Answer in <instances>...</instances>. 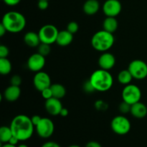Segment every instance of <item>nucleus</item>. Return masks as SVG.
Here are the masks:
<instances>
[{"label": "nucleus", "instance_id": "obj_1", "mask_svg": "<svg viewBox=\"0 0 147 147\" xmlns=\"http://www.w3.org/2000/svg\"><path fill=\"white\" fill-rule=\"evenodd\" d=\"M9 126L13 136L17 137L20 142L30 139L32 136L34 129L31 118L23 114L16 116L11 121Z\"/></svg>", "mask_w": 147, "mask_h": 147}, {"label": "nucleus", "instance_id": "obj_2", "mask_svg": "<svg viewBox=\"0 0 147 147\" xmlns=\"http://www.w3.org/2000/svg\"><path fill=\"white\" fill-rule=\"evenodd\" d=\"M89 80L96 91L106 92L111 88L113 83V78L109 70L98 69L93 72Z\"/></svg>", "mask_w": 147, "mask_h": 147}, {"label": "nucleus", "instance_id": "obj_3", "mask_svg": "<svg viewBox=\"0 0 147 147\" xmlns=\"http://www.w3.org/2000/svg\"><path fill=\"white\" fill-rule=\"evenodd\" d=\"M1 24L9 32L18 33L25 27L26 19L22 14L18 11H9L3 16Z\"/></svg>", "mask_w": 147, "mask_h": 147}, {"label": "nucleus", "instance_id": "obj_4", "mask_svg": "<svg viewBox=\"0 0 147 147\" xmlns=\"http://www.w3.org/2000/svg\"><path fill=\"white\" fill-rule=\"evenodd\" d=\"M115 37L113 33L102 30L95 33L91 38V45L96 50L99 52H107L113 47Z\"/></svg>", "mask_w": 147, "mask_h": 147}, {"label": "nucleus", "instance_id": "obj_5", "mask_svg": "<svg viewBox=\"0 0 147 147\" xmlns=\"http://www.w3.org/2000/svg\"><path fill=\"white\" fill-rule=\"evenodd\" d=\"M111 127L112 131L118 135H126L130 131L131 122L126 116H116L112 119L111 123Z\"/></svg>", "mask_w": 147, "mask_h": 147}, {"label": "nucleus", "instance_id": "obj_6", "mask_svg": "<svg viewBox=\"0 0 147 147\" xmlns=\"http://www.w3.org/2000/svg\"><path fill=\"white\" fill-rule=\"evenodd\" d=\"M58 33L57 28L53 24H45L42 26L38 32L41 42L49 45L56 42Z\"/></svg>", "mask_w": 147, "mask_h": 147}, {"label": "nucleus", "instance_id": "obj_7", "mask_svg": "<svg viewBox=\"0 0 147 147\" xmlns=\"http://www.w3.org/2000/svg\"><path fill=\"white\" fill-rule=\"evenodd\" d=\"M122 99L123 101L133 105L139 102L142 98V91L137 86L129 84L125 86L122 90Z\"/></svg>", "mask_w": 147, "mask_h": 147}, {"label": "nucleus", "instance_id": "obj_8", "mask_svg": "<svg viewBox=\"0 0 147 147\" xmlns=\"http://www.w3.org/2000/svg\"><path fill=\"white\" fill-rule=\"evenodd\" d=\"M128 70L136 80H143L147 77V64L142 60H134L131 62Z\"/></svg>", "mask_w": 147, "mask_h": 147}, {"label": "nucleus", "instance_id": "obj_9", "mask_svg": "<svg viewBox=\"0 0 147 147\" xmlns=\"http://www.w3.org/2000/svg\"><path fill=\"white\" fill-rule=\"evenodd\" d=\"M35 130L40 137L48 139L54 133V123L48 118H42L38 124L35 126Z\"/></svg>", "mask_w": 147, "mask_h": 147}, {"label": "nucleus", "instance_id": "obj_10", "mask_svg": "<svg viewBox=\"0 0 147 147\" xmlns=\"http://www.w3.org/2000/svg\"><path fill=\"white\" fill-rule=\"evenodd\" d=\"M45 57L40 55V53H34L30 56L27 62V67L32 72L42 71L45 65Z\"/></svg>", "mask_w": 147, "mask_h": 147}, {"label": "nucleus", "instance_id": "obj_11", "mask_svg": "<svg viewBox=\"0 0 147 147\" xmlns=\"http://www.w3.org/2000/svg\"><path fill=\"white\" fill-rule=\"evenodd\" d=\"M33 85L34 88L40 92L47 88L50 87L52 83L50 76L45 72H37L33 78Z\"/></svg>", "mask_w": 147, "mask_h": 147}, {"label": "nucleus", "instance_id": "obj_12", "mask_svg": "<svg viewBox=\"0 0 147 147\" xmlns=\"http://www.w3.org/2000/svg\"><path fill=\"white\" fill-rule=\"evenodd\" d=\"M121 9L122 5L119 0H106L103 5V11L106 17H117Z\"/></svg>", "mask_w": 147, "mask_h": 147}, {"label": "nucleus", "instance_id": "obj_13", "mask_svg": "<svg viewBox=\"0 0 147 147\" xmlns=\"http://www.w3.org/2000/svg\"><path fill=\"white\" fill-rule=\"evenodd\" d=\"M98 63L100 69L109 71L116 65V57L112 53L104 52L99 57Z\"/></svg>", "mask_w": 147, "mask_h": 147}, {"label": "nucleus", "instance_id": "obj_14", "mask_svg": "<svg viewBox=\"0 0 147 147\" xmlns=\"http://www.w3.org/2000/svg\"><path fill=\"white\" fill-rule=\"evenodd\" d=\"M46 111L50 115L53 116L60 115V111L63 108L60 99L52 97L51 98L46 100L45 103Z\"/></svg>", "mask_w": 147, "mask_h": 147}, {"label": "nucleus", "instance_id": "obj_15", "mask_svg": "<svg viewBox=\"0 0 147 147\" xmlns=\"http://www.w3.org/2000/svg\"><path fill=\"white\" fill-rule=\"evenodd\" d=\"M21 95V89L20 86L10 85L5 89L4 92V97L7 101L14 102L18 100Z\"/></svg>", "mask_w": 147, "mask_h": 147}, {"label": "nucleus", "instance_id": "obj_16", "mask_svg": "<svg viewBox=\"0 0 147 147\" xmlns=\"http://www.w3.org/2000/svg\"><path fill=\"white\" fill-rule=\"evenodd\" d=\"M73 40V34L67 30L59 31L56 43L60 47H66L71 44Z\"/></svg>", "mask_w": 147, "mask_h": 147}, {"label": "nucleus", "instance_id": "obj_17", "mask_svg": "<svg viewBox=\"0 0 147 147\" xmlns=\"http://www.w3.org/2000/svg\"><path fill=\"white\" fill-rule=\"evenodd\" d=\"M130 113L136 119H143L147 115V107L142 102H137L131 106Z\"/></svg>", "mask_w": 147, "mask_h": 147}, {"label": "nucleus", "instance_id": "obj_18", "mask_svg": "<svg viewBox=\"0 0 147 147\" xmlns=\"http://www.w3.org/2000/svg\"><path fill=\"white\" fill-rule=\"evenodd\" d=\"M24 43L30 47H37L41 43L38 32H28L24 36Z\"/></svg>", "mask_w": 147, "mask_h": 147}, {"label": "nucleus", "instance_id": "obj_19", "mask_svg": "<svg viewBox=\"0 0 147 147\" xmlns=\"http://www.w3.org/2000/svg\"><path fill=\"white\" fill-rule=\"evenodd\" d=\"M100 4L98 0H87L83 7V11L87 15H94L98 11Z\"/></svg>", "mask_w": 147, "mask_h": 147}, {"label": "nucleus", "instance_id": "obj_20", "mask_svg": "<svg viewBox=\"0 0 147 147\" xmlns=\"http://www.w3.org/2000/svg\"><path fill=\"white\" fill-rule=\"evenodd\" d=\"M119 24L116 17H106L103 22V30L110 33H114L117 30Z\"/></svg>", "mask_w": 147, "mask_h": 147}, {"label": "nucleus", "instance_id": "obj_21", "mask_svg": "<svg viewBox=\"0 0 147 147\" xmlns=\"http://www.w3.org/2000/svg\"><path fill=\"white\" fill-rule=\"evenodd\" d=\"M52 93H53V97L56 98L61 99L65 97L66 94V89L64 86L60 83H54L50 86Z\"/></svg>", "mask_w": 147, "mask_h": 147}, {"label": "nucleus", "instance_id": "obj_22", "mask_svg": "<svg viewBox=\"0 0 147 147\" xmlns=\"http://www.w3.org/2000/svg\"><path fill=\"white\" fill-rule=\"evenodd\" d=\"M13 136L10 126H1L0 128V142L2 144L8 143Z\"/></svg>", "mask_w": 147, "mask_h": 147}, {"label": "nucleus", "instance_id": "obj_23", "mask_svg": "<svg viewBox=\"0 0 147 147\" xmlns=\"http://www.w3.org/2000/svg\"><path fill=\"white\" fill-rule=\"evenodd\" d=\"M118 81L121 83L126 86V85L130 84L131 82L132 79H133V76L131 74L129 70H123L121 72H119V75H118Z\"/></svg>", "mask_w": 147, "mask_h": 147}, {"label": "nucleus", "instance_id": "obj_24", "mask_svg": "<svg viewBox=\"0 0 147 147\" xmlns=\"http://www.w3.org/2000/svg\"><path fill=\"white\" fill-rule=\"evenodd\" d=\"M12 69L11 63L7 57L0 58V73L2 76H7L9 74Z\"/></svg>", "mask_w": 147, "mask_h": 147}, {"label": "nucleus", "instance_id": "obj_25", "mask_svg": "<svg viewBox=\"0 0 147 147\" xmlns=\"http://www.w3.org/2000/svg\"><path fill=\"white\" fill-rule=\"evenodd\" d=\"M50 52H51V47H50V45L49 44L41 42L37 47V53H40L44 57L48 55Z\"/></svg>", "mask_w": 147, "mask_h": 147}, {"label": "nucleus", "instance_id": "obj_26", "mask_svg": "<svg viewBox=\"0 0 147 147\" xmlns=\"http://www.w3.org/2000/svg\"><path fill=\"white\" fill-rule=\"evenodd\" d=\"M131 106L132 105L129 104V103L126 101H122L121 103L119 104V111L121 113H122L123 114H125V113H130L131 112Z\"/></svg>", "mask_w": 147, "mask_h": 147}, {"label": "nucleus", "instance_id": "obj_27", "mask_svg": "<svg viewBox=\"0 0 147 147\" xmlns=\"http://www.w3.org/2000/svg\"><path fill=\"white\" fill-rule=\"evenodd\" d=\"M66 30L70 32V33H72L73 34H74L76 33H77L78 31L79 25L76 22L72 21L67 24V29Z\"/></svg>", "mask_w": 147, "mask_h": 147}, {"label": "nucleus", "instance_id": "obj_28", "mask_svg": "<svg viewBox=\"0 0 147 147\" xmlns=\"http://www.w3.org/2000/svg\"><path fill=\"white\" fill-rule=\"evenodd\" d=\"M108 107V103L103 100H98L95 103V108L98 111H106Z\"/></svg>", "mask_w": 147, "mask_h": 147}, {"label": "nucleus", "instance_id": "obj_29", "mask_svg": "<svg viewBox=\"0 0 147 147\" xmlns=\"http://www.w3.org/2000/svg\"><path fill=\"white\" fill-rule=\"evenodd\" d=\"M22 78L19 75H14L10 79V84L15 86H20L22 84Z\"/></svg>", "mask_w": 147, "mask_h": 147}, {"label": "nucleus", "instance_id": "obj_30", "mask_svg": "<svg viewBox=\"0 0 147 147\" xmlns=\"http://www.w3.org/2000/svg\"><path fill=\"white\" fill-rule=\"evenodd\" d=\"M83 88L86 93H93V92L96 91L95 88H93V85L91 84V83H90V81L89 80H87L86 82H85L84 84H83Z\"/></svg>", "mask_w": 147, "mask_h": 147}, {"label": "nucleus", "instance_id": "obj_31", "mask_svg": "<svg viewBox=\"0 0 147 147\" xmlns=\"http://www.w3.org/2000/svg\"><path fill=\"white\" fill-rule=\"evenodd\" d=\"M40 93H41L42 98L44 99H45V100H47V99L51 98L53 97V93H52V90H51V88H50V87L44 89V90H42Z\"/></svg>", "mask_w": 147, "mask_h": 147}, {"label": "nucleus", "instance_id": "obj_32", "mask_svg": "<svg viewBox=\"0 0 147 147\" xmlns=\"http://www.w3.org/2000/svg\"><path fill=\"white\" fill-rule=\"evenodd\" d=\"M9 50L8 47L1 45L0 46V58H6L9 55Z\"/></svg>", "mask_w": 147, "mask_h": 147}, {"label": "nucleus", "instance_id": "obj_33", "mask_svg": "<svg viewBox=\"0 0 147 147\" xmlns=\"http://www.w3.org/2000/svg\"><path fill=\"white\" fill-rule=\"evenodd\" d=\"M49 1L47 0H39L37 3V7L40 10H45L49 7Z\"/></svg>", "mask_w": 147, "mask_h": 147}, {"label": "nucleus", "instance_id": "obj_34", "mask_svg": "<svg viewBox=\"0 0 147 147\" xmlns=\"http://www.w3.org/2000/svg\"><path fill=\"white\" fill-rule=\"evenodd\" d=\"M2 1H4L7 5L13 7V6L17 5V4L21 1V0H2Z\"/></svg>", "mask_w": 147, "mask_h": 147}, {"label": "nucleus", "instance_id": "obj_35", "mask_svg": "<svg viewBox=\"0 0 147 147\" xmlns=\"http://www.w3.org/2000/svg\"><path fill=\"white\" fill-rule=\"evenodd\" d=\"M41 147H61L57 143L55 142H47L43 144Z\"/></svg>", "mask_w": 147, "mask_h": 147}, {"label": "nucleus", "instance_id": "obj_36", "mask_svg": "<svg viewBox=\"0 0 147 147\" xmlns=\"http://www.w3.org/2000/svg\"><path fill=\"white\" fill-rule=\"evenodd\" d=\"M41 119H42L41 116H38V115H34V116H33L31 118L32 122L33 125L34 126V128H35V126L38 124L39 122H40V120H41Z\"/></svg>", "mask_w": 147, "mask_h": 147}, {"label": "nucleus", "instance_id": "obj_37", "mask_svg": "<svg viewBox=\"0 0 147 147\" xmlns=\"http://www.w3.org/2000/svg\"><path fill=\"white\" fill-rule=\"evenodd\" d=\"M85 147H102V146L100 145V144L98 143V142H96V141H91V142H88Z\"/></svg>", "mask_w": 147, "mask_h": 147}, {"label": "nucleus", "instance_id": "obj_38", "mask_svg": "<svg viewBox=\"0 0 147 147\" xmlns=\"http://www.w3.org/2000/svg\"><path fill=\"white\" fill-rule=\"evenodd\" d=\"M19 142H20V140H19L18 139H17V137H15V136H13L10 139L9 142H8L9 144H10L11 145H14V146H17V144H18Z\"/></svg>", "mask_w": 147, "mask_h": 147}, {"label": "nucleus", "instance_id": "obj_39", "mask_svg": "<svg viewBox=\"0 0 147 147\" xmlns=\"http://www.w3.org/2000/svg\"><path fill=\"white\" fill-rule=\"evenodd\" d=\"M69 114V111L68 109H66V108H63L60 113V116H61L62 117H66V116H68Z\"/></svg>", "mask_w": 147, "mask_h": 147}, {"label": "nucleus", "instance_id": "obj_40", "mask_svg": "<svg viewBox=\"0 0 147 147\" xmlns=\"http://www.w3.org/2000/svg\"><path fill=\"white\" fill-rule=\"evenodd\" d=\"M7 32V30H6L5 27H4V26L1 23V24H0V36H1V37H3V36L6 34Z\"/></svg>", "mask_w": 147, "mask_h": 147}, {"label": "nucleus", "instance_id": "obj_41", "mask_svg": "<svg viewBox=\"0 0 147 147\" xmlns=\"http://www.w3.org/2000/svg\"><path fill=\"white\" fill-rule=\"evenodd\" d=\"M1 147H17V146H14V145H11L9 143L4 144Z\"/></svg>", "mask_w": 147, "mask_h": 147}, {"label": "nucleus", "instance_id": "obj_42", "mask_svg": "<svg viewBox=\"0 0 147 147\" xmlns=\"http://www.w3.org/2000/svg\"><path fill=\"white\" fill-rule=\"evenodd\" d=\"M17 147H29L27 144H21L17 145Z\"/></svg>", "mask_w": 147, "mask_h": 147}, {"label": "nucleus", "instance_id": "obj_43", "mask_svg": "<svg viewBox=\"0 0 147 147\" xmlns=\"http://www.w3.org/2000/svg\"><path fill=\"white\" fill-rule=\"evenodd\" d=\"M67 147H80L79 145H77V144H73V145H70V146H67Z\"/></svg>", "mask_w": 147, "mask_h": 147}, {"label": "nucleus", "instance_id": "obj_44", "mask_svg": "<svg viewBox=\"0 0 147 147\" xmlns=\"http://www.w3.org/2000/svg\"><path fill=\"white\" fill-rule=\"evenodd\" d=\"M47 1H50V0H47Z\"/></svg>", "mask_w": 147, "mask_h": 147}]
</instances>
